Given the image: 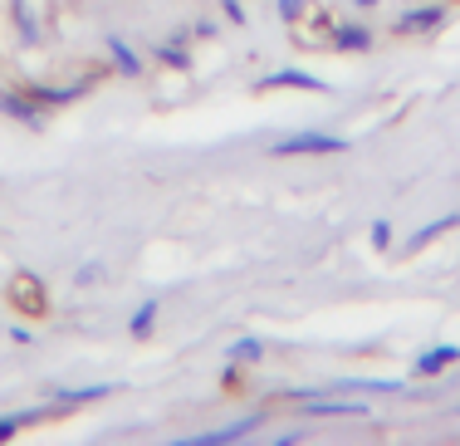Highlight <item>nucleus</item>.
Here are the masks:
<instances>
[{
  "label": "nucleus",
  "mask_w": 460,
  "mask_h": 446,
  "mask_svg": "<svg viewBox=\"0 0 460 446\" xmlns=\"http://www.w3.org/2000/svg\"><path fill=\"white\" fill-rule=\"evenodd\" d=\"M5 299L15 304V314H25V319H45L49 314V289H45V279L30 275V270H20V275L5 285Z\"/></svg>",
  "instance_id": "nucleus-1"
},
{
  "label": "nucleus",
  "mask_w": 460,
  "mask_h": 446,
  "mask_svg": "<svg viewBox=\"0 0 460 446\" xmlns=\"http://www.w3.org/2000/svg\"><path fill=\"white\" fill-rule=\"evenodd\" d=\"M275 158H328V152H348V138H333V133H294V138H279Z\"/></svg>",
  "instance_id": "nucleus-2"
},
{
  "label": "nucleus",
  "mask_w": 460,
  "mask_h": 446,
  "mask_svg": "<svg viewBox=\"0 0 460 446\" xmlns=\"http://www.w3.org/2000/svg\"><path fill=\"white\" fill-rule=\"evenodd\" d=\"M441 25H446V5H416V10H406L392 30L402 39H412V35H436Z\"/></svg>",
  "instance_id": "nucleus-3"
},
{
  "label": "nucleus",
  "mask_w": 460,
  "mask_h": 446,
  "mask_svg": "<svg viewBox=\"0 0 460 446\" xmlns=\"http://www.w3.org/2000/svg\"><path fill=\"white\" fill-rule=\"evenodd\" d=\"M304 412L309 417H368V402H353V398H319V392H304Z\"/></svg>",
  "instance_id": "nucleus-4"
},
{
  "label": "nucleus",
  "mask_w": 460,
  "mask_h": 446,
  "mask_svg": "<svg viewBox=\"0 0 460 446\" xmlns=\"http://www.w3.org/2000/svg\"><path fill=\"white\" fill-rule=\"evenodd\" d=\"M0 113L15 118V123H25V128H39V123H45V108H39L25 89H5V93H0Z\"/></svg>",
  "instance_id": "nucleus-5"
},
{
  "label": "nucleus",
  "mask_w": 460,
  "mask_h": 446,
  "mask_svg": "<svg viewBox=\"0 0 460 446\" xmlns=\"http://www.w3.org/2000/svg\"><path fill=\"white\" fill-rule=\"evenodd\" d=\"M333 49L362 55V49H372V30L358 25V20H333Z\"/></svg>",
  "instance_id": "nucleus-6"
},
{
  "label": "nucleus",
  "mask_w": 460,
  "mask_h": 446,
  "mask_svg": "<svg viewBox=\"0 0 460 446\" xmlns=\"http://www.w3.org/2000/svg\"><path fill=\"white\" fill-rule=\"evenodd\" d=\"M83 89H89V84H30L25 93L39 103V108H64V103L83 99Z\"/></svg>",
  "instance_id": "nucleus-7"
},
{
  "label": "nucleus",
  "mask_w": 460,
  "mask_h": 446,
  "mask_svg": "<svg viewBox=\"0 0 460 446\" xmlns=\"http://www.w3.org/2000/svg\"><path fill=\"white\" fill-rule=\"evenodd\" d=\"M456 363H460V348L456 344H441V348H426V354L422 358H416V378H441V373L446 368H456Z\"/></svg>",
  "instance_id": "nucleus-8"
},
{
  "label": "nucleus",
  "mask_w": 460,
  "mask_h": 446,
  "mask_svg": "<svg viewBox=\"0 0 460 446\" xmlns=\"http://www.w3.org/2000/svg\"><path fill=\"white\" fill-rule=\"evenodd\" d=\"M108 59H113V69H118L123 79H142V55L123 35H108Z\"/></svg>",
  "instance_id": "nucleus-9"
},
{
  "label": "nucleus",
  "mask_w": 460,
  "mask_h": 446,
  "mask_svg": "<svg viewBox=\"0 0 460 446\" xmlns=\"http://www.w3.org/2000/svg\"><path fill=\"white\" fill-rule=\"evenodd\" d=\"M260 89H304V93H328L319 74H304V69H279V74H269Z\"/></svg>",
  "instance_id": "nucleus-10"
},
{
  "label": "nucleus",
  "mask_w": 460,
  "mask_h": 446,
  "mask_svg": "<svg viewBox=\"0 0 460 446\" xmlns=\"http://www.w3.org/2000/svg\"><path fill=\"white\" fill-rule=\"evenodd\" d=\"M255 427H260V417H240V422H230V427H221V432H201V437H192V442H196V446H226V442L250 437Z\"/></svg>",
  "instance_id": "nucleus-11"
},
{
  "label": "nucleus",
  "mask_w": 460,
  "mask_h": 446,
  "mask_svg": "<svg viewBox=\"0 0 460 446\" xmlns=\"http://www.w3.org/2000/svg\"><path fill=\"white\" fill-rule=\"evenodd\" d=\"M10 15H15V30H20V39L25 45H39V20H35V10H30V0H10Z\"/></svg>",
  "instance_id": "nucleus-12"
},
{
  "label": "nucleus",
  "mask_w": 460,
  "mask_h": 446,
  "mask_svg": "<svg viewBox=\"0 0 460 446\" xmlns=\"http://www.w3.org/2000/svg\"><path fill=\"white\" fill-rule=\"evenodd\" d=\"M108 392H113L108 382H98V388H69V392H59V398H55V407L64 412V407H83V402H103Z\"/></svg>",
  "instance_id": "nucleus-13"
},
{
  "label": "nucleus",
  "mask_w": 460,
  "mask_h": 446,
  "mask_svg": "<svg viewBox=\"0 0 460 446\" xmlns=\"http://www.w3.org/2000/svg\"><path fill=\"white\" fill-rule=\"evenodd\" d=\"M460 226V211H451V216H441V221H431V226H422V231L406 241V251H422V245H431L436 236H446V231H456Z\"/></svg>",
  "instance_id": "nucleus-14"
},
{
  "label": "nucleus",
  "mask_w": 460,
  "mask_h": 446,
  "mask_svg": "<svg viewBox=\"0 0 460 446\" xmlns=\"http://www.w3.org/2000/svg\"><path fill=\"white\" fill-rule=\"evenodd\" d=\"M275 10H279V20H285V25H304L309 15H319V0H275Z\"/></svg>",
  "instance_id": "nucleus-15"
},
{
  "label": "nucleus",
  "mask_w": 460,
  "mask_h": 446,
  "mask_svg": "<svg viewBox=\"0 0 460 446\" xmlns=\"http://www.w3.org/2000/svg\"><path fill=\"white\" fill-rule=\"evenodd\" d=\"M333 392H402L396 378H343Z\"/></svg>",
  "instance_id": "nucleus-16"
},
{
  "label": "nucleus",
  "mask_w": 460,
  "mask_h": 446,
  "mask_svg": "<svg viewBox=\"0 0 460 446\" xmlns=\"http://www.w3.org/2000/svg\"><path fill=\"white\" fill-rule=\"evenodd\" d=\"M260 358H265V339L245 334V339H235V344H230V363H260Z\"/></svg>",
  "instance_id": "nucleus-17"
},
{
  "label": "nucleus",
  "mask_w": 460,
  "mask_h": 446,
  "mask_svg": "<svg viewBox=\"0 0 460 446\" xmlns=\"http://www.w3.org/2000/svg\"><path fill=\"white\" fill-rule=\"evenodd\" d=\"M157 324V299H148V304H138V314L128 319V334L132 339H148V329Z\"/></svg>",
  "instance_id": "nucleus-18"
},
{
  "label": "nucleus",
  "mask_w": 460,
  "mask_h": 446,
  "mask_svg": "<svg viewBox=\"0 0 460 446\" xmlns=\"http://www.w3.org/2000/svg\"><path fill=\"white\" fill-rule=\"evenodd\" d=\"M152 59H162L166 69H192V55H186L182 45H157V49H152Z\"/></svg>",
  "instance_id": "nucleus-19"
},
{
  "label": "nucleus",
  "mask_w": 460,
  "mask_h": 446,
  "mask_svg": "<svg viewBox=\"0 0 460 446\" xmlns=\"http://www.w3.org/2000/svg\"><path fill=\"white\" fill-rule=\"evenodd\" d=\"M387 245H392V226L372 221V251H387Z\"/></svg>",
  "instance_id": "nucleus-20"
},
{
  "label": "nucleus",
  "mask_w": 460,
  "mask_h": 446,
  "mask_svg": "<svg viewBox=\"0 0 460 446\" xmlns=\"http://www.w3.org/2000/svg\"><path fill=\"white\" fill-rule=\"evenodd\" d=\"M221 15L230 25H245V5H240V0H221Z\"/></svg>",
  "instance_id": "nucleus-21"
},
{
  "label": "nucleus",
  "mask_w": 460,
  "mask_h": 446,
  "mask_svg": "<svg viewBox=\"0 0 460 446\" xmlns=\"http://www.w3.org/2000/svg\"><path fill=\"white\" fill-rule=\"evenodd\" d=\"M353 5H358V10H372V5H378V0H353Z\"/></svg>",
  "instance_id": "nucleus-22"
},
{
  "label": "nucleus",
  "mask_w": 460,
  "mask_h": 446,
  "mask_svg": "<svg viewBox=\"0 0 460 446\" xmlns=\"http://www.w3.org/2000/svg\"><path fill=\"white\" fill-rule=\"evenodd\" d=\"M0 299H5V289H0Z\"/></svg>",
  "instance_id": "nucleus-23"
}]
</instances>
